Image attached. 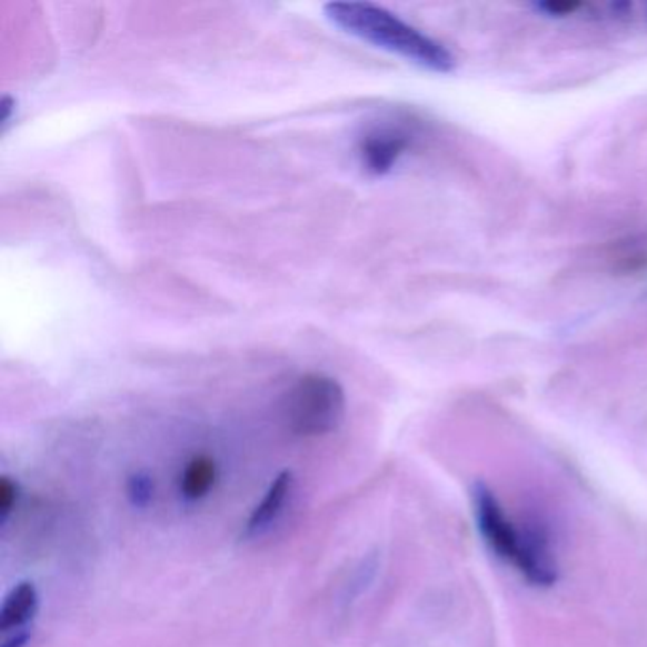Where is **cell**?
<instances>
[{"instance_id": "cell-1", "label": "cell", "mask_w": 647, "mask_h": 647, "mask_svg": "<svg viewBox=\"0 0 647 647\" xmlns=\"http://www.w3.org/2000/svg\"><path fill=\"white\" fill-rule=\"evenodd\" d=\"M325 18L376 48L397 53L429 71L452 72L456 58L447 46L431 39L420 29L401 20L397 13L372 2H329L324 7Z\"/></svg>"}, {"instance_id": "cell-2", "label": "cell", "mask_w": 647, "mask_h": 647, "mask_svg": "<svg viewBox=\"0 0 647 647\" xmlns=\"http://www.w3.org/2000/svg\"><path fill=\"white\" fill-rule=\"evenodd\" d=\"M344 412L342 386L329 376H305L287 394V426L300 437H319L335 431L344 420Z\"/></svg>"}, {"instance_id": "cell-3", "label": "cell", "mask_w": 647, "mask_h": 647, "mask_svg": "<svg viewBox=\"0 0 647 647\" xmlns=\"http://www.w3.org/2000/svg\"><path fill=\"white\" fill-rule=\"evenodd\" d=\"M472 507H475L477 528L480 536L485 538L486 545L499 558H504L517 568L522 547H525L526 528L520 530L515 526L511 518L505 515L496 494L485 482H477L472 488Z\"/></svg>"}, {"instance_id": "cell-4", "label": "cell", "mask_w": 647, "mask_h": 647, "mask_svg": "<svg viewBox=\"0 0 647 647\" xmlns=\"http://www.w3.org/2000/svg\"><path fill=\"white\" fill-rule=\"evenodd\" d=\"M410 145V137L396 128H380L362 137L359 143V158L362 168L372 176H386L396 168L399 158Z\"/></svg>"}, {"instance_id": "cell-5", "label": "cell", "mask_w": 647, "mask_h": 647, "mask_svg": "<svg viewBox=\"0 0 647 647\" xmlns=\"http://www.w3.org/2000/svg\"><path fill=\"white\" fill-rule=\"evenodd\" d=\"M291 492V471L279 472L278 477L272 480L270 488L266 490L262 501L255 507V511L251 512V517L247 520L246 536L257 538V536H262L265 531L270 530L273 522L281 517L283 507H286L287 499H289Z\"/></svg>"}, {"instance_id": "cell-6", "label": "cell", "mask_w": 647, "mask_h": 647, "mask_svg": "<svg viewBox=\"0 0 647 647\" xmlns=\"http://www.w3.org/2000/svg\"><path fill=\"white\" fill-rule=\"evenodd\" d=\"M39 611V590L33 583L16 585L0 609V630L2 635H13L27 630Z\"/></svg>"}, {"instance_id": "cell-7", "label": "cell", "mask_w": 647, "mask_h": 647, "mask_svg": "<svg viewBox=\"0 0 647 647\" xmlns=\"http://www.w3.org/2000/svg\"><path fill=\"white\" fill-rule=\"evenodd\" d=\"M215 479H217L215 461L203 458V456L196 458V460L188 464L187 469L182 472V498L188 499V501H198V499L206 498L209 490L213 488Z\"/></svg>"}, {"instance_id": "cell-8", "label": "cell", "mask_w": 647, "mask_h": 647, "mask_svg": "<svg viewBox=\"0 0 647 647\" xmlns=\"http://www.w3.org/2000/svg\"><path fill=\"white\" fill-rule=\"evenodd\" d=\"M20 498V486L10 477L0 479V522H7Z\"/></svg>"}, {"instance_id": "cell-9", "label": "cell", "mask_w": 647, "mask_h": 647, "mask_svg": "<svg viewBox=\"0 0 647 647\" xmlns=\"http://www.w3.org/2000/svg\"><path fill=\"white\" fill-rule=\"evenodd\" d=\"M155 492V485L147 475H136L131 477L130 485H128V496H130L131 504L136 507H145L152 499Z\"/></svg>"}, {"instance_id": "cell-10", "label": "cell", "mask_w": 647, "mask_h": 647, "mask_svg": "<svg viewBox=\"0 0 647 647\" xmlns=\"http://www.w3.org/2000/svg\"><path fill=\"white\" fill-rule=\"evenodd\" d=\"M579 8L581 4H577V2H541L539 4V10L549 13V16H571Z\"/></svg>"}, {"instance_id": "cell-11", "label": "cell", "mask_w": 647, "mask_h": 647, "mask_svg": "<svg viewBox=\"0 0 647 647\" xmlns=\"http://www.w3.org/2000/svg\"><path fill=\"white\" fill-rule=\"evenodd\" d=\"M0 109H2V131L7 130L8 123L12 122V112L16 110V99L10 98V96H4L2 98V103H0Z\"/></svg>"}]
</instances>
